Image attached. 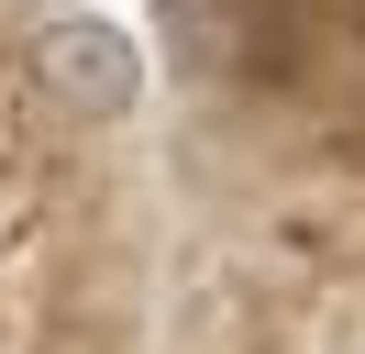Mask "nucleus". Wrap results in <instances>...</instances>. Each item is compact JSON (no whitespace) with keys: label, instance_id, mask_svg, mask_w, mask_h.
<instances>
[{"label":"nucleus","instance_id":"1","mask_svg":"<svg viewBox=\"0 0 365 354\" xmlns=\"http://www.w3.org/2000/svg\"><path fill=\"white\" fill-rule=\"evenodd\" d=\"M34 78L78 122H122L133 88H144V66H133V34H111V22H45L34 34Z\"/></svg>","mask_w":365,"mask_h":354}]
</instances>
